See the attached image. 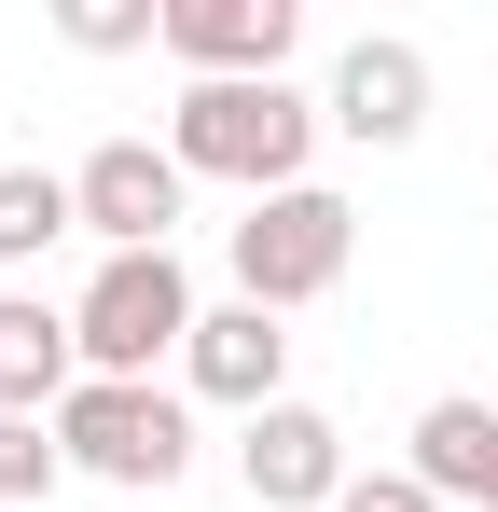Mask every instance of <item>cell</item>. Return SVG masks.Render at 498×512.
Returning <instances> with one entry per match:
<instances>
[{"label":"cell","instance_id":"cell-14","mask_svg":"<svg viewBox=\"0 0 498 512\" xmlns=\"http://www.w3.org/2000/svg\"><path fill=\"white\" fill-rule=\"evenodd\" d=\"M56 28H70L83 56H139V42H166V14H153V0H70Z\"/></svg>","mask_w":498,"mask_h":512},{"label":"cell","instance_id":"cell-11","mask_svg":"<svg viewBox=\"0 0 498 512\" xmlns=\"http://www.w3.org/2000/svg\"><path fill=\"white\" fill-rule=\"evenodd\" d=\"M402 471L429 485V499H485V512H498V402H471V388H457V402H429Z\"/></svg>","mask_w":498,"mask_h":512},{"label":"cell","instance_id":"cell-8","mask_svg":"<svg viewBox=\"0 0 498 512\" xmlns=\"http://www.w3.org/2000/svg\"><path fill=\"white\" fill-rule=\"evenodd\" d=\"M319 111L360 139V153H402L415 125H429V56L374 28V42H346V56H332V97H319Z\"/></svg>","mask_w":498,"mask_h":512},{"label":"cell","instance_id":"cell-5","mask_svg":"<svg viewBox=\"0 0 498 512\" xmlns=\"http://www.w3.org/2000/svg\"><path fill=\"white\" fill-rule=\"evenodd\" d=\"M70 208H83L97 250H166L180 208H194V167H180L166 139H97V153L70 167Z\"/></svg>","mask_w":498,"mask_h":512},{"label":"cell","instance_id":"cell-15","mask_svg":"<svg viewBox=\"0 0 498 512\" xmlns=\"http://www.w3.org/2000/svg\"><path fill=\"white\" fill-rule=\"evenodd\" d=\"M332 512H443V499H429L415 471H360V485H346V499H332Z\"/></svg>","mask_w":498,"mask_h":512},{"label":"cell","instance_id":"cell-1","mask_svg":"<svg viewBox=\"0 0 498 512\" xmlns=\"http://www.w3.org/2000/svg\"><path fill=\"white\" fill-rule=\"evenodd\" d=\"M319 97L305 84H180V111H166V153L194 180H236L249 208L263 194H305V153H319Z\"/></svg>","mask_w":498,"mask_h":512},{"label":"cell","instance_id":"cell-10","mask_svg":"<svg viewBox=\"0 0 498 512\" xmlns=\"http://www.w3.org/2000/svg\"><path fill=\"white\" fill-rule=\"evenodd\" d=\"M70 388H83V333H70V305L0 291V416H56Z\"/></svg>","mask_w":498,"mask_h":512},{"label":"cell","instance_id":"cell-7","mask_svg":"<svg viewBox=\"0 0 498 512\" xmlns=\"http://www.w3.org/2000/svg\"><path fill=\"white\" fill-rule=\"evenodd\" d=\"M291 42H305L291 0H166V56L194 84H291Z\"/></svg>","mask_w":498,"mask_h":512},{"label":"cell","instance_id":"cell-3","mask_svg":"<svg viewBox=\"0 0 498 512\" xmlns=\"http://www.w3.org/2000/svg\"><path fill=\"white\" fill-rule=\"evenodd\" d=\"M56 443H70V471H97V485L166 499L194 471V402L180 388H125V374H83L70 402H56Z\"/></svg>","mask_w":498,"mask_h":512},{"label":"cell","instance_id":"cell-9","mask_svg":"<svg viewBox=\"0 0 498 512\" xmlns=\"http://www.w3.org/2000/svg\"><path fill=\"white\" fill-rule=\"evenodd\" d=\"M180 388H194V402L263 416V402H291V333H277L263 305H208V319H194V346H180Z\"/></svg>","mask_w":498,"mask_h":512},{"label":"cell","instance_id":"cell-4","mask_svg":"<svg viewBox=\"0 0 498 512\" xmlns=\"http://www.w3.org/2000/svg\"><path fill=\"white\" fill-rule=\"evenodd\" d=\"M346 250H360V208H346L332 180H305V194H263V208L236 222V305L291 319V305H319L332 277H346Z\"/></svg>","mask_w":498,"mask_h":512},{"label":"cell","instance_id":"cell-13","mask_svg":"<svg viewBox=\"0 0 498 512\" xmlns=\"http://www.w3.org/2000/svg\"><path fill=\"white\" fill-rule=\"evenodd\" d=\"M56 485H70L56 416H0V499H56Z\"/></svg>","mask_w":498,"mask_h":512},{"label":"cell","instance_id":"cell-2","mask_svg":"<svg viewBox=\"0 0 498 512\" xmlns=\"http://www.w3.org/2000/svg\"><path fill=\"white\" fill-rule=\"evenodd\" d=\"M194 277H180V250H111L97 277H83L70 333H83V374H125V388H153V360H180L194 346Z\"/></svg>","mask_w":498,"mask_h":512},{"label":"cell","instance_id":"cell-12","mask_svg":"<svg viewBox=\"0 0 498 512\" xmlns=\"http://www.w3.org/2000/svg\"><path fill=\"white\" fill-rule=\"evenodd\" d=\"M56 236H83L70 167H0V277H14V263H42Z\"/></svg>","mask_w":498,"mask_h":512},{"label":"cell","instance_id":"cell-6","mask_svg":"<svg viewBox=\"0 0 498 512\" xmlns=\"http://www.w3.org/2000/svg\"><path fill=\"white\" fill-rule=\"evenodd\" d=\"M236 485L263 512H332L360 471H346V429H332L319 402H263V416L236 429Z\"/></svg>","mask_w":498,"mask_h":512},{"label":"cell","instance_id":"cell-16","mask_svg":"<svg viewBox=\"0 0 498 512\" xmlns=\"http://www.w3.org/2000/svg\"><path fill=\"white\" fill-rule=\"evenodd\" d=\"M0 167H14V153H0Z\"/></svg>","mask_w":498,"mask_h":512}]
</instances>
